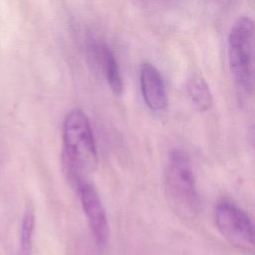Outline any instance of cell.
Instances as JSON below:
<instances>
[{
	"mask_svg": "<svg viewBox=\"0 0 255 255\" xmlns=\"http://www.w3.org/2000/svg\"><path fill=\"white\" fill-rule=\"evenodd\" d=\"M77 187L81 204L95 241L99 246H104L109 237V225L99 194L94 186L86 180L81 181Z\"/></svg>",
	"mask_w": 255,
	"mask_h": 255,
	"instance_id": "cell-5",
	"label": "cell"
},
{
	"mask_svg": "<svg viewBox=\"0 0 255 255\" xmlns=\"http://www.w3.org/2000/svg\"><path fill=\"white\" fill-rule=\"evenodd\" d=\"M35 228V213L31 206H27L23 215L20 233V255H31L33 246V233Z\"/></svg>",
	"mask_w": 255,
	"mask_h": 255,
	"instance_id": "cell-9",
	"label": "cell"
},
{
	"mask_svg": "<svg viewBox=\"0 0 255 255\" xmlns=\"http://www.w3.org/2000/svg\"><path fill=\"white\" fill-rule=\"evenodd\" d=\"M64 156L70 177L78 185L98 164V151L87 115L80 109L70 111L63 126Z\"/></svg>",
	"mask_w": 255,
	"mask_h": 255,
	"instance_id": "cell-1",
	"label": "cell"
},
{
	"mask_svg": "<svg viewBox=\"0 0 255 255\" xmlns=\"http://www.w3.org/2000/svg\"><path fill=\"white\" fill-rule=\"evenodd\" d=\"M164 182L173 211L183 219H193L199 211V197L190 161L183 151L174 149L170 152Z\"/></svg>",
	"mask_w": 255,
	"mask_h": 255,
	"instance_id": "cell-2",
	"label": "cell"
},
{
	"mask_svg": "<svg viewBox=\"0 0 255 255\" xmlns=\"http://www.w3.org/2000/svg\"><path fill=\"white\" fill-rule=\"evenodd\" d=\"M214 221L217 230L229 243L242 249L255 248V224L234 203L220 201L215 207Z\"/></svg>",
	"mask_w": 255,
	"mask_h": 255,
	"instance_id": "cell-4",
	"label": "cell"
},
{
	"mask_svg": "<svg viewBox=\"0 0 255 255\" xmlns=\"http://www.w3.org/2000/svg\"><path fill=\"white\" fill-rule=\"evenodd\" d=\"M254 40V21L248 16L237 18L228 34L227 54L230 72L242 86H246L250 81Z\"/></svg>",
	"mask_w": 255,
	"mask_h": 255,
	"instance_id": "cell-3",
	"label": "cell"
},
{
	"mask_svg": "<svg viewBox=\"0 0 255 255\" xmlns=\"http://www.w3.org/2000/svg\"><path fill=\"white\" fill-rule=\"evenodd\" d=\"M186 89L193 105L199 111H207L212 106V94L207 82L198 75L188 79Z\"/></svg>",
	"mask_w": 255,
	"mask_h": 255,
	"instance_id": "cell-8",
	"label": "cell"
},
{
	"mask_svg": "<svg viewBox=\"0 0 255 255\" xmlns=\"http://www.w3.org/2000/svg\"><path fill=\"white\" fill-rule=\"evenodd\" d=\"M140 88L146 106L152 111H162L167 106V94L160 72L149 62L140 67Z\"/></svg>",
	"mask_w": 255,
	"mask_h": 255,
	"instance_id": "cell-6",
	"label": "cell"
},
{
	"mask_svg": "<svg viewBox=\"0 0 255 255\" xmlns=\"http://www.w3.org/2000/svg\"><path fill=\"white\" fill-rule=\"evenodd\" d=\"M247 137H248V140L251 143V145L255 148V124L249 128V129L247 131Z\"/></svg>",
	"mask_w": 255,
	"mask_h": 255,
	"instance_id": "cell-10",
	"label": "cell"
},
{
	"mask_svg": "<svg viewBox=\"0 0 255 255\" xmlns=\"http://www.w3.org/2000/svg\"><path fill=\"white\" fill-rule=\"evenodd\" d=\"M94 54L104 70L106 79L112 92L119 96L123 93V81L118 62L113 51L104 43H97L93 46Z\"/></svg>",
	"mask_w": 255,
	"mask_h": 255,
	"instance_id": "cell-7",
	"label": "cell"
}]
</instances>
